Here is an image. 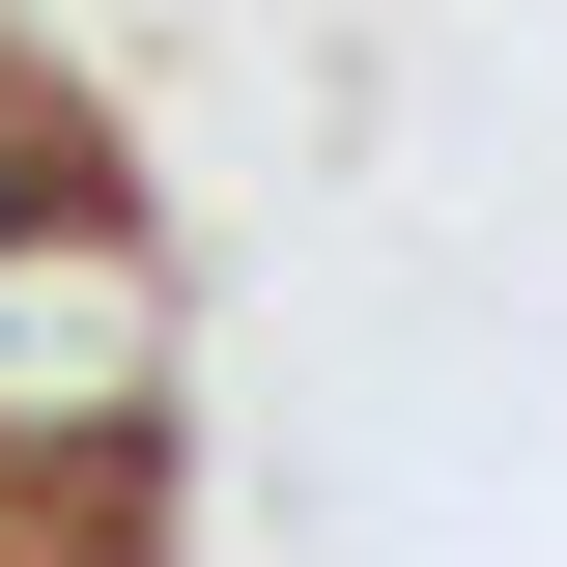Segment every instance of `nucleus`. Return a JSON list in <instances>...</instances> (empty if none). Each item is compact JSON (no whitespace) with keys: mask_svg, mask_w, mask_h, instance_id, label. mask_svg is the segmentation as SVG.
<instances>
[]
</instances>
